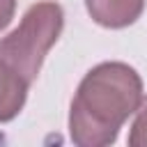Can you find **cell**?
I'll list each match as a JSON object with an SVG mask.
<instances>
[{
  "label": "cell",
  "instance_id": "obj_1",
  "mask_svg": "<svg viewBox=\"0 0 147 147\" xmlns=\"http://www.w3.org/2000/svg\"><path fill=\"white\" fill-rule=\"evenodd\" d=\"M142 78L126 62L92 67L71 99L69 136L78 147H108L142 101Z\"/></svg>",
  "mask_w": 147,
  "mask_h": 147
},
{
  "label": "cell",
  "instance_id": "obj_2",
  "mask_svg": "<svg viewBox=\"0 0 147 147\" xmlns=\"http://www.w3.org/2000/svg\"><path fill=\"white\" fill-rule=\"evenodd\" d=\"M64 30V11L57 2H37L28 7L16 30L0 39V57L32 83L48 51L55 46Z\"/></svg>",
  "mask_w": 147,
  "mask_h": 147
},
{
  "label": "cell",
  "instance_id": "obj_3",
  "mask_svg": "<svg viewBox=\"0 0 147 147\" xmlns=\"http://www.w3.org/2000/svg\"><path fill=\"white\" fill-rule=\"evenodd\" d=\"M90 18L108 30H122L133 25L142 11L145 0H85Z\"/></svg>",
  "mask_w": 147,
  "mask_h": 147
},
{
  "label": "cell",
  "instance_id": "obj_4",
  "mask_svg": "<svg viewBox=\"0 0 147 147\" xmlns=\"http://www.w3.org/2000/svg\"><path fill=\"white\" fill-rule=\"evenodd\" d=\"M30 83L0 57V124L18 117L28 101Z\"/></svg>",
  "mask_w": 147,
  "mask_h": 147
},
{
  "label": "cell",
  "instance_id": "obj_5",
  "mask_svg": "<svg viewBox=\"0 0 147 147\" xmlns=\"http://www.w3.org/2000/svg\"><path fill=\"white\" fill-rule=\"evenodd\" d=\"M133 115H136V119L129 129V145L131 147H147V96H142V101Z\"/></svg>",
  "mask_w": 147,
  "mask_h": 147
},
{
  "label": "cell",
  "instance_id": "obj_6",
  "mask_svg": "<svg viewBox=\"0 0 147 147\" xmlns=\"http://www.w3.org/2000/svg\"><path fill=\"white\" fill-rule=\"evenodd\" d=\"M16 14V0H0V30H5Z\"/></svg>",
  "mask_w": 147,
  "mask_h": 147
}]
</instances>
